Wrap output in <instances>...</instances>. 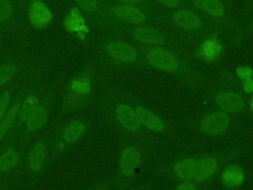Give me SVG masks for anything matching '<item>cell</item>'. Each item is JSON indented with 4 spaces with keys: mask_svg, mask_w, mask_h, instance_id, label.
Here are the masks:
<instances>
[{
    "mask_svg": "<svg viewBox=\"0 0 253 190\" xmlns=\"http://www.w3.org/2000/svg\"><path fill=\"white\" fill-rule=\"evenodd\" d=\"M220 180L226 189H235L245 181V171L237 163L226 164L220 172Z\"/></svg>",
    "mask_w": 253,
    "mask_h": 190,
    "instance_id": "obj_21",
    "label": "cell"
},
{
    "mask_svg": "<svg viewBox=\"0 0 253 190\" xmlns=\"http://www.w3.org/2000/svg\"><path fill=\"white\" fill-rule=\"evenodd\" d=\"M130 36L134 44L138 47L164 48L195 59L193 53L190 52L189 49L175 43L165 33L147 24L135 26L130 31Z\"/></svg>",
    "mask_w": 253,
    "mask_h": 190,
    "instance_id": "obj_12",
    "label": "cell"
},
{
    "mask_svg": "<svg viewBox=\"0 0 253 190\" xmlns=\"http://www.w3.org/2000/svg\"><path fill=\"white\" fill-rule=\"evenodd\" d=\"M138 48L144 67L172 76L190 91L198 93L207 89L208 80L196 66L194 58L164 48Z\"/></svg>",
    "mask_w": 253,
    "mask_h": 190,
    "instance_id": "obj_2",
    "label": "cell"
},
{
    "mask_svg": "<svg viewBox=\"0 0 253 190\" xmlns=\"http://www.w3.org/2000/svg\"><path fill=\"white\" fill-rule=\"evenodd\" d=\"M43 73V67L41 64L39 66V68L37 69L34 77L32 78V80L23 87V89L19 92V94L17 95V97L15 98V100L13 101L11 107L9 108L8 112L6 113L5 117L3 118L1 124H0V145L2 143H4L9 137L12 135V133L15 130V127L17 125V121H18V117H19V113H20V109L22 106V102L23 99L27 93V91L29 90V88L32 86V84L35 82V80L42 74Z\"/></svg>",
    "mask_w": 253,
    "mask_h": 190,
    "instance_id": "obj_15",
    "label": "cell"
},
{
    "mask_svg": "<svg viewBox=\"0 0 253 190\" xmlns=\"http://www.w3.org/2000/svg\"><path fill=\"white\" fill-rule=\"evenodd\" d=\"M235 76L241 82L253 78V69L247 65H239L235 70Z\"/></svg>",
    "mask_w": 253,
    "mask_h": 190,
    "instance_id": "obj_27",
    "label": "cell"
},
{
    "mask_svg": "<svg viewBox=\"0 0 253 190\" xmlns=\"http://www.w3.org/2000/svg\"><path fill=\"white\" fill-rule=\"evenodd\" d=\"M29 19L35 28L42 29L51 22L52 14L41 0H33L29 6Z\"/></svg>",
    "mask_w": 253,
    "mask_h": 190,
    "instance_id": "obj_22",
    "label": "cell"
},
{
    "mask_svg": "<svg viewBox=\"0 0 253 190\" xmlns=\"http://www.w3.org/2000/svg\"><path fill=\"white\" fill-rule=\"evenodd\" d=\"M174 190H202L199 183L194 181H180L174 188Z\"/></svg>",
    "mask_w": 253,
    "mask_h": 190,
    "instance_id": "obj_28",
    "label": "cell"
},
{
    "mask_svg": "<svg viewBox=\"0 0 253 190\" xmlns=\"http://www.w3.org/2000/svg\"><path fill=\"white\" fill-rule=\"evenodd\" d=\"M175 27L188 34L204 33L205 23L202 18L195 12L188 9H177L171 16Z\"/></svg>",
    "mask_w": 253,
    "mask_h": 190,
    "instance_id": "obj_19",
    "label": "cell"
},
{
    "mask_svg": "<svg viewBox=\"0 0 253 190\" xmlns=\"http://www.w3.org/2000/svg\"><path fill=\"white\" fill-rule=\"evenodd\" d=\"M244 152L245 148L238 146L201 155L199 157L196 172L192 181L199 184L210 181L226 164L230 163L233 159L242 155Z\"/></svg>",
    "mask_w": 253,
    "mask_h": 190,
    "instance_id": "obj_10",
    "label": "cell"
},
{
    "mask_svg": "<svg viewBox=\"0 0 253 190\" xmlns=\"http://www.w3.org/2000/svg\"><path fill=\"white\" fill-rule=\"evenodd\" d=\"M78 8L86 14H95L99 9V0H74Z\"/></svg>",
    "mask_w": 253,
    "mask_h": 190,
    "instance_id": "obj_26",
    "label": "cell"
},
{
    "mask_svg": "<svg viewBox=\"0 0 253 190\" xmlns=\"http://www.w3.org/2000/svg\"><path fill=\"white\" fill-rule=\"evenodd\" d=\"M193 6L213 19L221 20L225 17V7L220 0H193Z\"/></svg>",
    "mask_w": 253,
    "mask_h": 190,
    "instance_id": "obj_23",
    "label": "cell"
},
{
    "mask_svg": "<svg viewBox=\"0 0 253 190\" xmlns=\"http://www.w3.org/2000/svg\"><path fill=\"white\" fill-rule=\"evenodd\" d=\"M249 108H250L251 112L253 113V94L251 95V97H250V99H249Z\"/></svg>",
    "mask_w": 253,
    "mask_h": 190,
    "instance_id": "obj_34",
    "label": "cell"
},
{
    "mask_svg": "<svg viewBox=\"0 0 253 190\" xmlns=\"http://www.w3.org/2000/svg\"><path fill=\"white\" fill-rule=\"evenodd\" d=\"M107 14L113 19L135 26L144 25L147 19L145 12L138 6L121 3L110 6L107 9Z\"/></svg>",
    "mask_w": 253,
    "mask_h": 190,
    "instance_id": "obj_17",
    "label": "cell"
},
{
    "mask_svg": "<svg viewBox=\"0 0 253 190\" xmlns=\"http://www.w3.org/2000/svg\"><path fill=\"white\" fill-rule=\"evenodd\" d=\"M98 110L119 135L130 136L148 148L154 147L159 142V139L141 126L131 106L120 94L118 85L106 80L105 77L99 86Z\"/></svg>",
    "mask_w": 253,
    "mask_h": 190,
    "instance_id": "obj_1",
    "label": "cell"
},
{
    "mask_svg": "<svg viewBox=\"0 0 253 190\" xmlns=\"http://www.w3.org/2000/svg\"><path fill=\"white\" fill-rule=\"evenodd\" d=\"M198 155H191L176 159L171 162H165L158 164L154 173L161 176L174 179L176 181H191L194 178L198 160Z\"/></svg>",
    "mask_w": 253,
    "mask_h": 190,
    "instance_id": "obj_14",
    "label": "cell"
},
{
    "mask_svg": "<svg viewBox=\"0 0 253 190\" xmlns=\"http://www.w3.org/2000/svg\"><path fill=\"white\" fill-rule=\"evenodd\" d=\"M232 125L230 114L215 110L205 113L190 122V126L202 135L211 138H219L224 136Z\"/></svg>",
    "mask_w": 253,
    "mask_h": 190,
    "instance_id": "obj_13",
    "label": "cell"
},
{
    "mask_svg": "<svg viewBox=\"0 0 253 190\" xmlns=\"http://www.w3.org/2000/svg\"><path fill=\"white\" fill-rule=\"evenodd\" d=\"M120 136V152L118 160L117 183L125 189L133 180L141 167L145 153L149 149L145 144L127 135Z\"/></svg>",
    "mask_w": 253,
    "mask_h": 190,
    "instance_id": "obj_9",
    "label": "cell"
},
{
    "mask_svg": "<svg viewBox=\"0 0 253 190\" xmlns=\"http://www.w3.org/2000/svg\"><path fill=\"white\" fill-rule=\"evenodd\" d=\"M110 185H111V181L108 179H105L103 181H100L98 184H96L95 186H93L88 190H107L110 187Z\"/></svg>",
    "mask_w": 253,
    "mask_h": 190,
    "instance_id": "obj_31",
    "label": "cell"
},
{
    "mask_svg": "<svg viewBox=\"0 0 253 190\" xmlns=\"http://www.w3.org/2000/svg\"><path fill=\"white\" fill-rule=\"evenodd\" d=\"M40 65L41 63L38 62L23 78L0 90V124L19 92L32 80Z\"/></svg>",
    "mask_w": 253,
    "mask_h": 190,
    "instance_id": "obj_18",
    "label": "cell"
},
{
    "mask_svg": "<svg viewBox=\"0 0 253 190\" xmlns=\"http://www.w3.org/2000/svg\"><path fill=\"white\" fill-rule=\"evenodd\" d=\"M43 78H44V73H42L35 80V82L32 84V86L27 91V93H26V95L23 99V102H22V106H21V109H20L17 125L15 127L14 132L9 137V139L14 138L18 134V132L21 130V128L23 127V125L27 121L30 114L33 112L35 107L38 105V103H39V101H40V99H41V97H42V93H43V91L46 87V83L43 82Z\"/></svg>",
    "mask_w": 253,
    "mask_h": 190,
    "instance_id": "obj_16",
    "label": "cell"
},
{
    "mask_svg": "<svg viewBox=\"0 0 253 190\" xmlns=\"http://www.w3.org/2000/svg\"><path fill=\"white\" fill-rule=\"evenodd\" d=\"M103 78L95 60L92 59L66 79L60 94L58 120L90 107Z\"/></svg>",
    "mask_w": 253,
    "mask_h": 190,
    "instance_id": "obj_3",
    "label": "cell"
},
{
    "mask_svg": "<svg viewBox=\"0 0 253 190\" xmlns=\"http://www.w3.org/2000/svg\"><path fill=\"white\" fill-rule=\"evenodd\" d=\"M241 87L246 95L253 94V78L241 81Z\"/></svg>",
    "mask_w": 253,
    "mask_h": 190,
    "instance_id": "obj_30",
    "label": "cell"
},
{
    "mask_svg": "<svg viewBox=\"0 0 253 190\" xmlns=\"http://www.w3.org/2000/svg\"><path fill=\"white\" fill-rule=\"evenodd\" d=\"M95 62L105 77L144 67L139 48L131 42L118 38H104L95 47Z\"/></svg>",
    "mask_w": 253,
    "mask_h": 190,
    "instance_id": "obj_4",
    "label": "cell"
},
{
    "mask_svg": "<svg viewBox=\"0 0 253 190\" xmlns=\"http://www.w3.org/2000/svg\"><path fill=\"white\" fill-rule=\"evenodd\" d=\"M65 76L66 72H61L53 80L46 83V87L38 105L30 114L18 134L14 138H12L18 140L24 147L27 148L31 142L41 133H42V131L46 127L52 113V107L57 92L61 84L65 80Z\"/></svg>",
    "mask_w": 253,
    "mask_h": 190,
    "instance_id": "obj_5",
    "label": "cell"
},
{
    "mask_svg": "<svg viewBox=\"0 0 253 190\" xmlns=\"http://www.w3.org/2000/svg\"><path fill=\"white\" fill-rule=\"evenodd\" d=\"M147 188V186H136V187H131L129 189H124V190H143Z\"/></svg>",
    "mask_w": 253,
    "mask_h": 190,
    "instance_id": "obj_33",
    "label": "cell"
},
{
    "mask_svg": "<svg viewBox=\"0 0 253 190\" xmlns=\"http://www.w3.org/2000/svg\"><path fill=\"white\" fill-rule=\"evenodd\" d=\"M223 47L220 41L214 37H209L202 41L193 52L195 58H199L207 63H212L220 59L222 56Z\"/></svg>",
    "mask_w": 253,
    "mask_h": 190,
    "instance_id": "obj_20",
    "label": "cell"
},
{
    "mask_svg": "<svg viewBox=\"0 0 253 190\" xmlns=\"http://www.w3.org/2000/svg\"><path fill=\"white\" fill-rule=\"evenodd\" d=\"M158 4H160L163 7L166 8H171V9H175L178 8L181 4L180 0H155Z\"/></svg>",
    "mask_w": 253,
    "mask_h": 190,
    "instance_id": "obj_29",
    "label": "cell"
},
{
    "mask_svg": "<svg viewBox=\"0 0 253 190\" xmlns=\"http://www.w3.org/2000/svg\"><path fill=\"white\" fill-rule=\"evenodd\" d=\"M118 3L121 4H127V5H134V6H138L140 5L144 0H117Z\"/></svg>",
    "mask_w": 253,
    "mask_h": 190,
    "instance_id": "obj_32",
    "label": "cell"
},
{
    "mask_svg": "<svg viewBox=\"0 0 253 190\" xmlns=\"http://www.w3.org/2000/svg\"><path fill=\"white\" fill-rule=\"evenodd\" d=\"M84 20L80 14V12L78 11L77 8H72L67 17L65 18L64 21V26L66 27V29L72 33H77L80 32L83 25Z\"/></svg>",
    "mask_w": 253,
    "mask_h": 190,
    "instance_id": "obj_24",
    "label": "cell"
},
{
    "mask_svg": "<svg viewBox=\"0 0 253 190\" xmlns=\"http://www.w3.org/2000/svg\"><path fill=\"white\" fill-rule=\"evenodd\" d=\"M16 17V7L12 0H0V25H8Z\"/></svg>",
    "mask_w": 253,
    "mask_h": 190,
    "instance_id": "obj_25",
    "label": "cell"
},
{
    "mask_svg": "<svg viewBox=\"0 0 253 190\" xmlns=\"http://www.w3.org/2000/svg\"><path fill=\"white\" fill-rule=\"evenodd\" d=\"M38 63L27 51H13L0 56V90L23 78Z\"/></svg>",
    "mask_w": 253,
    "mask_h": 190,
    "instance_id": "obj_11",
    "label": "cell"
},
{
    "mask_svg": "<svg viewBox=\"0 0 253 190\" xmlns=\"http://www.w3.org/2000/svg\"><path fill=\"white\" fill-rule=\"evenodd\" d=\"M211 102L216 109L228 114H239L247 106V95L241 82L228 69L219 70L211 89Z\"/></svg>",
    "mask_w": 253,
    "mask_h": 190,
    "instance_id": "obj_6",
    "label": "cell"
},
{
    "mask_svg": "<svg viewBox=\"0 0 253 190\" xmlns=\"http://www.w3.org/2000/svg\"><path fill=\"white\" fill-rule=\"evenodd\" d=\"M50 152L53 156L62 155L79 143L92 127V120L85 116H74L64 121L53 122Z\"/></svg>",
    "mask_w": 253,
    "mask_h": 190,
    "instance_id": "obj_8",
    "label": "cell"
},
{
    "mask_svg": "<svg viewBox=\"0 0 253 190\" xmlns=\"http://www.w3.org/2000/svg\"><path fill=\"white\" fill-rule=\"evenodd\" d=\"M118 89L122 97L131 106L135 116L141 126L152 136L157 139L177 140L178 134L169 124V122L149 107L138 96L133 94L128 89L118 85Z\"/></svg>",
    "mask_w": 253,
    "mask_h": 190,
    "instance_id": "obj_7",
    "label": "cell"
}]
</instances>
